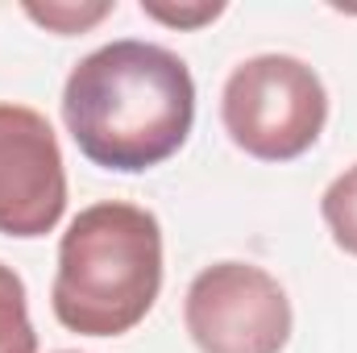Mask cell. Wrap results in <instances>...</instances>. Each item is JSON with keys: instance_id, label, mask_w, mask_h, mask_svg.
<instances>
[{"instance_id": "5", "label": "cell", "mask_w": 357, "mask_h": 353, "mask_svg": "<svg viewBox=\"0 0 357 353\" xmlns=\"http://www.w3.org/2000/svg\"><path fill=\"white\" fill-rule=\"evenodd\" d=\"M67 212V171L50 121L0 104V233L46 237Z\"/></svg>"}, {"instance_id": "6", "label": "cell", "mask_w": 357, "mask_h": 353, "mask_svg": "<svg viewBox=\"0 0 357 353\" xmlns=\"http://www.w3.org/2000/svg\"><path fill=\"white\" fill-rule=\"evenodd\" d=\"M0 353H38V333L29 324V303H25V283L4 262H0Z\"/></svg>"}, {"instance_id": "3", "label": "cell", "mask_w": 357, "mask_h": 353, "mask_svg": "<svg viewBox=\"0 0 357 353\" xmlns=\"http://www.w3.org/2000/svg\"><path fill=\"white\" fill-rule=\"evenodd\" d=\"M220 121L250 158L291 163L320 142L328 91L295 54H254L233 67L220 96Z\"/></svg>"}, {"instance_id": "2", "label": "cell", "mask_w": 357, "mask_h": 353, "mask_svg": "<svg viewBox=\"0 0 357 353\" xmlns=\"http://www.w3.org/2000/svg\"><path fill=\"white\" fill-rule=\"evenodd\" d=\"M162 291V225L137 204H91L63 241L50 308L63 329L121 337L137 329Z\"/></svg>"}, {"instance_id": "1", "label": "cell", "mask_w": 357, "mask_h": 353, "mask_svg": "<svg viewBox=\"0 0 357 353\" xmlns=\"http://www.w3.org/2000/svg\"><path fill=\"white\" fill-rule=\"evenodd\" d=\"M63 121L88 163L137 175L187 142L195 125V80L167 46L108 42L67 75Z\"/></svg>"}, {"instance_id": "7", "label": "cell", "mask_w": 357, "mask_h": 353, "mask_svg": "<svg viewBox=\"0 0 357 353\" xmlns=\"http://www.w3.org/2000/svg\"><path fill=\"white\" fill-rule=\"evenodd\" d=\"M320 212H324V225L333 229V241L357 258V163L328 183Z\"/></svg>"}, {"instance_id": "10", "label": "cell", "mask_w": 357, "mask_h": 353, "mask_svg": "<svg viewBox=\"0 0 357 353\" xmlns=\"http://www.w3.org/2000/svg\"><path fill=\"white\" fill-rule=\"evenodd\" d=\"M63 353H71V350H63Z\"/></svg>"}, {"instance_id": "9", "label": "cell", "mask_w": 357, "mask_h": 353, "mask_svg": "<svg viewBox=\"0 0 357 353\" xmlns=\"http://www.w3.org/2000/svg\"><path fill=\"white\" fill-rule=\"evenodd\" d=\"M142 13L162 21V25H178V29H199L208 21H216L225 13L220 0H199V4H162V0H142Z\"/></svg>"}, {"instance_id": "8", "label": "cell", "mask_w": 357, "mask_h": 353, "mask_svg": "<svg viewBox=\"0 0 357 353\" xmlns=\"http://www.w3.org/2000/svg\"><path fill=\"white\" fill-rule=\"evenodd\" d=\"M25 13L38 25L54 29V33H84L88 25L104 21L112 13V4L108 0H96V4H67V0H59V4H25Z\"/></svg>"}, {"instance_id": "4", "label": "cell", "mask_w": 357, "mask_h": 353, "mask_svg": "<svg viewBox=\"0 0 357 353\" xmlns=\"http://www.w3.org/2000/svg\"><path fill=\"white\" fill-rule=\"evenodd\" d=\"M183 324L199 353H282L291 341V299L262 266L216 262L191 278Z\"/></svg>"}]
</instances>
